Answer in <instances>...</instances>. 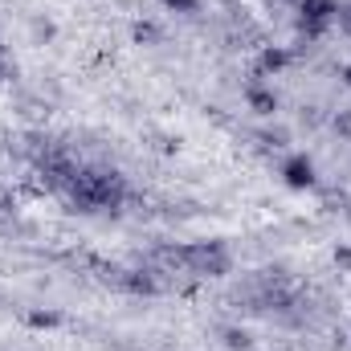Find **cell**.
Segmentation results:
<instances>
[{
  "mask_svg": "<svg viewBox=\"0 0 351 351\" xmlns=\"http://www.w3.org/2000/svg\"><path fill=\"white\" fill-rule=\"evenodd\" d=\"M70 200L82 208V213H94V208H119L127 188L114 172H78V180L66 188Z\"/></svg>",
  "mask_w": 351,
  "mask_h": 351,
  "instance_id": "obj_1",
  "label": "cell"
},
{
  "mask_svg": "<svg viewBox=\"0 0 351 351\" xmlns=\"http://www.w3.org/2000/svg\"><path fill=\"white\" fill-rule=\"evenodd\" d=\"M184 258H188V274H200V278H225L233 269V258L221 241H196V245H184Z\"/></svg>",
  "mask_w": 351,
  "mask_h": 351,
  "instance_id": "obj_2",
  "label": "cell"
},
{
  "mask_svg": "<svg viewBox=\"0 0 351 351\" xmlns=\"http://www.w3.org/2000/svg\"><path fill=\"white\" fill-rule=\"evenodd\" d=\"M335 16H339V4H331V0H302V8H298V25L306 37H319Z\"/></svg>",
  "mask_w": 351,
  "mask_h": 351,
  "instance_id": "obj_3",
  "label": "cell"
},
{
  "mask_svg": "<svg viewBox=\"0 0 351 351\" xmlns=\"http://www.w3.org/2000/svg\"><path fill=\"white\" fill-rule=\"evenodd\" d=\"M282 180H286L290 188H311V184H315V164H311L306 156H290V160L282 164Z\"/></svg>",
  "mask_w": 351,
  "mask_h": 351,
  "instance_id": "obj_4",
  "label": "cell"
},
{
  "mask_svg": "<svg viewBox=\"0 0 351 351\" xmlns=\"http://www.w3.org/2000/svg\"><path fill=\"white\" fill-rule=\"evenodd\" d=\"M286 66H290V53H286V49H274V45L262 49V62H258L262 74H278V70H286Z\"/></svg>",
  "mask_w": 351,
  "mask_h": 351,
  "instance_id": "obj_5",
  "label": "cell"
},
{
  "mask_svg": "<svg viewBox=\"0 0 351 351\" xmlns=\"http://www.w3.org/2000/svg\"><path fill=\"white\" fill-rule=\"evenodd\" d=\"M245 98H250V106H254L258 114H274V110H278V98H274L269 90H258V86H250V94H245Z\"/></svg>",
  "mask_w": 351,
  "mask_h": 351,
  "instance_id": "obj_6",
  "label": "cell"
},
{
  "mask_svg": "<svg viewBox=\"0 0 351 351\" xmlns=\"http://www.w3.org/2000/svg\"><path fill=\"white\" fill-rule=\"evenodd\" d=\"M131 37H135L139 45H152V41H160V29H156L152 21H139V25L131 29Z\"/></svg>",
  "mask_w": 351,
  "mask_h": 351,
  "instance_id": "obj_7",
  "label": "cell"
},
{
  "mask_svg": "<svg viewBox=\"0 0 351 351\" xmlns=\"http://www.w3.org/2000/svg\"><path fill=\"white\" fill-rule=\"evenodd\" d=\"M58 323H62V315H53V311H33V315H29V327H45V331H49V327H58Z\"/></svg>",
  "mask_w": 351,
  "mask_h": 351,
  "instance_id": "obj_8",
  "label": "cell"
},
{
  "mask_svg": "<svg viewBox=\"0 0 351 351\" xmlns=\"http://www.w3.org/2000/svg\"><path fill=\"white\" fill-rule=\"evenodd\" d=\"M225 348H229V351H245V348H250V335H245V331H237V327H229V331H225Z\"/></svg>",
  "mask_w": 351,
  "mask_h": 351,
  "instance_id": "obj_9",
  "label": "cell"
},
{
  "mask_svg": "<svg viewBox=\"0 0 351 351\" xmlns=\"http://www.w3.org/2000/svg\"><path fill=\"white\" fill-rule=\"evenodd\" d=\"M331 127H335V131H339L343 139H351V110H339V114L331 119Z\"/></svg>",
  "mask_w": 351,
  "mask_h": 351,
  "instance_id": "obj_10",
  "label": "cell"
},
{
  "mask_svg": "<svg viewBox=\"0 0 351 351\" xmlns=\"http://www.w3.org/2000/svg\"><path fill=\"white\" fill-rule=\"evenodd\" d=\"M168 8H176V12H192L196 8V0H164Z\"/></svg>",
  "mask_w": 351,
  "mask_h": 351,
  "instance_id": "obj_11",
  "label": "cell"
},
{
  "mask_svg": "<svg viewBox=\"0 0 351 351\" xmlns=\"http://www.w3.org/2000/svg\"><path fill=\"white\" fill-rule=\"evenodd\" d=\"M335 21L343 25V33H348V37H351V8H339V16H335Z\"/></svg>",
  "mask_w": 351,
  "mask_h": 351,
  "instance_id": "obj_12",
  "label": "cell"
},
{
  "mask_svg": "<svg viewBox=\"0 0 351 351\" xmlns=\"http://www.w3.org/2000/svg\"><path fill=\"white\" fill-rule=\"evenodd\" d=\"M335 262L348 265V269H351V250H348V245H339V250H335Z\"/></svg>",
  "mask_w": 351,
  "mask_h": 351,
  "instance_id": "obj_13",
  "label": "cell"
},
{
  "mask_svg": "<svg viewBox=\"0 0 351 351\" xmlns=\"http://www.w3.org/2000/svg\"><path fill=\"white\" fill-rule=\"evenodd\" d=\"M343 82H348V86H351V66H348V70H343Z\"/></svg>",
  "mask_w": 351,
  "mask_h": 351,
  "instance_id": "obj_14",
  "label": "cell"
},
{
  "mask_svg": "<svg viewBox=\"0 0 351 351\" xmlns=\"http://www.w3.org/2000/svg\"><path fill=\"white\" fill-rule=\"evenodd\" d=\"M0 302H4V294H0Z\"/></svg>",
  "mask_w": 351,
  "mask_h": 351,
  "instance_id": "obj_15",
  "label": "cell"
}]
</instances>
